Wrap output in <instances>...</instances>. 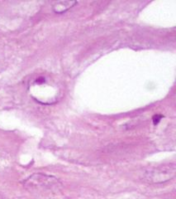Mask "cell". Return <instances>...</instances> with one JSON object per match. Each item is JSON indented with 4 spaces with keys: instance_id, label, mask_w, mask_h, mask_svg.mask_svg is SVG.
Listing matches in <instances>:
<instances>
[{
    "instance_id": "cell-1",
    "label": "cell",
    "mask_w": 176,
    "mask_h": 199,
    "mask_svg": "<svg viewBox=\"0 0 176 199\" xmlns=\"http://www.w3.org/2000/svg\"><path fill=\"white\" fill-rule=\"evenodd\" d=\"M175 175V164L170 163L147 169L143 174L142 179L149 184H159L173 179Z\"/></svg>"
},
{
    "instance_id": "cell-2",
    "label": "cell",
    "mask_w": 176,
    "mask_h": 199,
    "mask_svg": "<svg viewBox=\"0 0 176 199\" xmlns=\"http://www.w3.org/2000/svg\"><path fill=\"white\" fill-rule=\"evenodd\" d=\"M24 186L27 188L39 189V188H50L52 187L60 184L56 177L46 175L42 174H35L25 180Z\"/></svg>"
},
{
    "instance_id": "cell-3",
    "label": "cell",
    "mask_w": 176,
    "mask_h": 199,
    "mask_svg": "<svg viewBox=\"0 0 176 199\" xmlns=\"http://www.w3.org/2000/svg\"><path fill=\"white\" fill-rule=\"evenodd\" d=\"M78 3L77 1H59L52 6V10L57 14H62Z\"/></svg>"
},
{
    "instance_id": "cell-4",
    "label": "cell",
    "mask_w": 176,
    "mask_h": 199,
    "mask_svg": "<svg viewBox=\"0 0 176 199\" xmlns=\"http://www.w3.org/2000/svg\"><path fill=\"white\" fill-rule=\"evenodd\" d=\"M161 118H162V115H154V117H153V123H154V125H157L160 122Z\"/></svg>"
}]
</instances>
